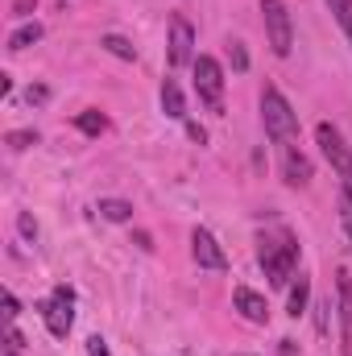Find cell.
<instances>
[{"instance_id": "cell-21", "label": "cell", "mask_w": 352, "mask_h": 356, "mask_svg": "<svg viewBox=\"0 0 352 356\" xmlns=\"http://www.w3.org/2000/svg\"><path fill=\"white\" fill-rule=\"evenodd\" d=\"M8 145H13V149H29V145H38V133H29V129L8 133Z\"/></svg>"}, {"instance_id": "cell-14", "label": "cell", "mask_w": 352, "mask_h": 356, "mask_svg": "<svg viewBox=\"0 0 352 356\" xmlns=\"http://www.w3.org/2000/svg\"><path fill=\"white\" fill-rule=\"evenodd\" d=\"M162 112H166L170 120H182V116H186V104H182V91H178L175 79L162 83Z\"/></svg>"}, {"instance_id": "cell-16", "label": "cell", "mask_w": 352, "mask_h": 356, "mask_svg": "<svg viewBox=\"0 0 352 356\" xmlns=\"http://www.w3.org/2000/svg\"><path fill=\"white\" fill-rule=\"evenodd\" d=\"M33 42H42V25H38V21H29V25H21V29H17V33L8 38V50L17 54V50H29Z\"/></svg>"}, {"instance_id": "cell-4", "label": "cell", "mask_w": 352, "mask_h": 356, "mask_svg": "<svg viewBox=\"0 0 352 356\" xmlns=\"http://www.w3.org/2000/svg\"><path fill=\"white\" fill-rule=\"evenodd\" d=\"M42 319H46V332L54 340H67L71 327H75V290L71 286H54L50 298L42 302Z\"/></svg>"}, {"instance_id": "cell-18", "label": "cell", "mask_w": 352, "mask_h": 356, "mask_svg": "<svg viewBox=\"0 0 352 356\" xmlns=\"http://www.w3.org/2000/svg\"><path fill=\"white\" fill-rule=\"evenodd\" d=\"M328 8H332V17H336V25L344 29V38L352 42V0H323Z\"/></svg>"}, {"instance_id": "cell-20", "label": "cell", "mask_w": 352, "mask_h": 356, "mask_svg": "<svg viewBox=\"0 0 352 356\" xmlns=\"http://www.w3.org/2000/svg\"><path fill=\"white\" fill-rule=\"evenodd\" d=\"M228 58H232V67H237V71H249V54H245V42H232V46H228Z\"/></svg>"}, {"instance_id": "cell-12", "label": "cell", "mask_w": 352, "mask_h": 356, "mask_svg": "<svg viewBox=\"0 0 352 356\" xmlns=\"http://www.w3.org/2000/svg\"><path fill=\"white\" fill-rule=\"evenodd\" d=\"M307 302H311V277H307V273H298V282L290 286V298H286V315H290V319H298V315L307 311Z\"/></svg>"}, {"instance_id": "cell-9", "label": "cell", "mask_w": 352, "mask_h": 356, "mask_svg": "<svg viewBox=\"0 0 352 356\" xmlns=\"http://www.w3.org/2000/svg\"><path fill=\"white\" fill-rule=\"evenodd\" d=\"M336 311H340V353L352 356V273H336Z\"/></svg>"}, {"instance_id": "cell-6", "label": "cell", "mask_w": 352, "mask_h": 356, "mask_svg": "<svg viewBox=\"0 0 352 356\" xmlns=\"http://www.w3.org/2000/svg\"><path fill=\"white\" fill-rule=\"evenodd\" d=\"M262 21H265L269 50H273L278 58H286V54H290V46H294V25H290L286 4H282V0H262Z\"/></svg>"}, {"instance_id": "cell-28", "label": "cell", "mask_w": 352, "mask_h": 356, "mask_svg": "<svg viewBox=\"0 0 352 356\" xmlns=\"http://www.w3.org/2000/svg\"><path fill=\"white\" fill-rule=\"evenodd\" d=\"M4 356H21V348H8V344H4Z\"/></svg>"}, {"instance_id": "cell-27", "label": "cell", "mask_w": 352, "mask_h": 356, "mask_svg": "<svg viewBox=\"0 0 352 356\" xmlns=\"http://www.w3.org/2000/svg\"><path fill=\"white\" fill-rule=\"evenodd\" d=\"M328 311H332V302H319V332H328Z\"/></svg>"}, {"instance_id": "cell-13", "label": "cell", "mask_w": 352, "mask_h": 356, "mask_svg": "<svg viewBox=\"0 0 352 356\" xmlns=\"http://www.w3.org/2000/svg\"><path fill=\"white\" fill-rule=\"evenodd\" d=\"M104 220H112V224H129L133 220V203L129 199H99V207H95Z\"/></svg>"}, {"instance_id": "cell-11", "label": "cell", "mask_w": 352, "mask_h": 356, "mask_svg": "<svg viewBox=\"0 0 352 356\" xmlns=\"http://www.w3.org/2000/svg\"><path fill=\"white\" fill-rule=\"evenodd\" d=\"M282 182L286 186H307L311 182V158L303 149H294V145L282 149Z\"/></svg>"}, {"instance_id": "cell-2", "label": "cell", "mask_w": 352, "mask_h": 356, "mask_svg": "<svg viewBox=\"0 0 352 356\" xmlns=\"http://www.w3.org/2000/svg\"><path fill=\"white\" fill-rule=\"evenodd\" d=\"M262 124H265V137L278 141L282 149L298 141V112L290 108V99H286L278 88L262 91Z\"/></svg>"}, {"instance_id": "cell-19", "label": "cell", "mask_w": 352, "mask_h": 356, "mask_svg": "<svg viewBox=\"0 0 352 356\" xmlns=\"http://www.w3.org/2000/svg\"><path fill=\"white\" fill-rule=\"evenodd\" d=\"M340 224H344V236H349V249H352V195L340 191Z\"/></svg>"}, {"instance_id": "cell-24", "label": "cell", "mask_w": 352, "mask_h": 356, "mask_svg": "<svg viewBox=\"0 0 352 356\" xmlns=\"http://www.w3.org/2000/svg\"><path fill=\"white\" fill-rule=\"evenodd\" d=\"M88 356H112L108 353V340H104V336H91L88 340Z\"/></svg>"}, {"instance_id": "cell-1", "label": "cell", "mask_w": 352, "mask_h": 356, "mask_svg": "<svg viewBox=\"0 0 352 356\" xmlns=\"http://www.w3.org/2000/svg\"><path fill=\"white\" fill-rule=\"evenodd\" d=\"M257 261H262L269 286H286L298 269V241L290 228H269L257 241Z\"/></svg>"}, {"instance_id": "cell-15", "label": "cell", "mask_w": 352, "mask_h": 356, "mask_svg": "<svg viewBox=\"0 0 352 356\" xmlns=\"http://www.w3.org/2000/svg\"><path fill=\"white\" fill-rule=\"evenodd\" d=\"M99 46H104L108 54L125 58V63H137V46H133L129 38H120V33H104V38H99Z\"/></svg>"}, {"instance_id": "cell-25", "label": "cell", "mask_w": 352, "mask_h": 356, "mask_svg": "<svg viewBox=\"0 0 352 356\" xmlns=\"http://www.w3.org/2000/svg\"><path fill=\"white\" fill-rule=\"evenodd\" d=\"M186 137H191V141H199V145H207V129H203V124H195V120L186 124Z\"/></svg>"}, {"instance_id": "cell-17", "label": "cell", "mask_w": 352, "mask_h": 356, "mask_svg": "<svg viewBox=\"0 0 352 356\" xmlns=\"http://www.w3.org/2000/svg\"><path fill=\"white\" fill-rule=\"evenodd\" d=\"M75 124H79V133L99 137V133L108 129V116H104V112H95V108H88V112H79V116H75Z\"/></svg>"}, {"instance_id": "cell-3", "label": "cell", "mask_w": 352, "mask_h": 356, "mask_svg": "<svg viewBox=\"0 0 352 356\" xmlns=\"http://www.w3.org/2000/svg\"><path fill=\"white\" fill-rule=\"evenodd\" d=\"M191 71H195V95H199V104H203L207 112L224 116V67H220L216 58L199 54Z\"/></svg>"}, {"instance_id": "cell-22", "label": "cell", "mask_w": 352, "mask_h": 356, "mask_svg": "<svg viewBox=\"0 0 352 356\" xmlns=\"http://www.w3.org/2000/svg\"><path fill=\"white\" fill-rule=\"evenodd\" d=\"M17 228H21V236H25V241H38V224H33V216H29V211H21V216H17Z\"/></svg>"}, {"instance_id": "cell-23", "label": "cell", "mask_w": 352, "mask_h": 356, "mask_svg": "<svg viewBox=\"0 0 352 356\" xmlns=\"http://www.w3.org/2000/svg\"><path fill=\"white\" fill-rule=\"evenodd\" d=\"M4 315H8V323L21 315V302H17V294H13V290H4Z\"/></svg>"}, {"instance_id": "cell-7", "label": "cell", "mask_w": 352, "mask_h": 356, "mask_svg": "<svg viewBox=\"0 0 352 356\" xmlns=\"http://www.w3.org/2000/svg\"><path fill=\"white\" fill-rule=\"evenodd\" d=\"M166 58H170V67L182 71V67H195V29H191V21L175 13L170 17V38H166Z\"/></svg>"}, {"instance_id": "cell-10", "label": "cell", "mask_w": 352, "mask_h": 356, "mask_svg": "<svg viewBox=\"0 0 352 356\" xmlns=\"http://www.w3.org/2000/svg\"><path fill=\"white\" fill-rule=\"evenodd\" d=\"M232 307H237L241 319H249V323H269V302H265L257 290H249V286H237V290H232Z\"/></svg>"}, {"instance_id": "cell-26", "label": "cell", "mask_w": 352, "mask_h": 356, "mask_svg": "<svg viewBox=\"0 0 352 356\" xmlns=\"http://www.w3.org/2000/svg\"><path fill=\"white\" fill-rule=\"evenodd\" d=\"M25 99H29V104H46V99H50V91L42 88V83H38V88H29V91H25Z\"/></svg>"}, {"instance_id": "cell-5", "label": "cell", "mask_w": 352, "mask_h": 356, "mask_svg": "<svg viewBox=\"0 0 352 356\" xmlns=\"http://www.w3.org/2000/svg\"><path fill=\"white\" fill-rule=\"evenodd\" d=\"M315 141H319L323 158L332 162V170L344 178V191L352 195V145L344 141V133H340L336 124H328V120H323V124L315 129Z\"/></svg>"}, {"instance_id": "cell-8", "label": "cell", "mask_w": 352, "mask_h": 356, "mask_svg": "<svg viewBox=\"0 0 352 356\" xmlns=\"http://www.w3.org/2000/svg\"><path fill=\"white\" fill-rule=\"evenodd\" d=\"M191 257L199 261V269H228V253L220 249V241L207 232V228H195L191 232Z\"/></svg>"}]
</instances>
